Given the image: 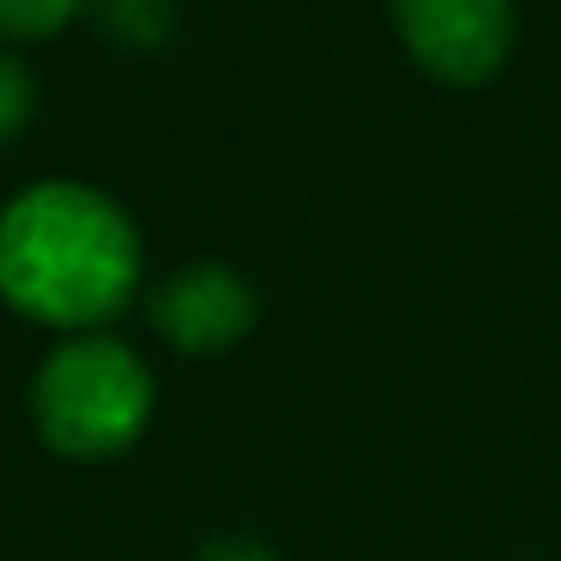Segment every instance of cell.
Returning <instances> with one entry per match:
<instances>
[{
    "mask_svg": "<svg viewBox=\"0 0 561 561\" xmlns=\"http://www.w3.org/2000/svg\"><path fill=\"white\" fill-rule=\"evenodd\" d=\"M151 327L170 351L182 356H218L242 344L260 320V296L230 260H194V266L170 272L151 290Z\"/></svg>",
    "mask_w": 561,
    "mask_h": 561,
    "instance_id": "4",
    "label": "cell"
},
{
    "mask_svg": "<svg viewBox=\"0 0 561 561\" xmlns=\"http://www.w3.org/2000/svg\"><path fill=\"white\" fill-rule=\"evenodd\" d=\"M151 404H158V380H151L146 356L103 332H79V339L55 344L31 375V423H37L43 447L61 459L98 465L127 453L146 435Z\"/></svg>",
    "mask_w": 561,
    "mask_h": 561,
    "instance_id": "2",
    "label": "cell"
},
{
    "mask_svg": "<svg viewBox=\"0 0 561 561\" xmlns=\"http://www.w3.org/2000/svg\"><path fill=\"white\" fill-rule=\"evenodd\" d=\"M37 103H43V85L13 49H0V146H13L31 122H37Z\"/></svg>",
    "mask_w": 561,
    "mask_h": 561,
    "instance_id": "7",
    "label": "cell"
},
{
    "mask_svg": "<svg viewBox=\"0 0 561 561\" xmlns=\"http://www.w3.org/2000/svg\"><path fill=\"white\" fill-rule=\"evenodd\" d=\"M85 0H0V37L13 43H49L79 19Z\"/></svg>",
    "mask_w": 561,
    "mask_h": 561,
    "instance_id": "6",
    "label": "cell"
},
{
    "mask_svg": "<svg viewBox=\"0 0 561 561\" xmlns=\"http://www.w3.org/2000/svg\"><path fill=\"white\" fill-rule=\"evenodd\" d=\"M194 561H278V549L254 531H218L194 549Z\"/></svg>",
    "mask_w": 561,
    "mask_h": 561,
    "instance_id": "8",
    "label": "cell"
},
{
    "mask_svg": "<svg viewBox=\"0 0 561 561\" xmlns=\"http://www.w3.org/2000/svg\"><path fill=\"white\" fill-rule=\"evenodd\" d=\"M146 242L122 199L91 182H31L0 211V296L55 332L110 327L139 290Z\"/></svg>",
    "mask_w": 561,
    "mask_h": 561,
    "instance_id": "1",
    "label": "cell"
},
{
    "mask_svg": "<svg viewBox=\"0 0 561 561\" xmlns=\"http://www.w3.org/2000/svg\"><path fill=\"white\" fill-rule=\"evenodd\" d=\"M98 25L103 37L127 43V49H163L182 13H175V0H98Z\"/></svg>",
    "mask_w": 561,
    "mask_h": 561,
    "instance_id": "5",
    "label": "cell"
},
{
    "mask_svg": "<svg viewBox=\"0 0 561 561\" xmlns=\"http://www.w3.org/2000/svg\"><path fill=\"white\" fill-rule=\"evenodd\" d=\"M404 55L440 85H489L507 67L519 13L513 0H392Z\"/></svg>",
    "mask_w": 561,
    "mask_h": 561,
    "instance_id": "3",
    "label": "cell"
}]
</instances>
